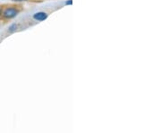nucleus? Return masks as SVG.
<instances>
[{
    "mask_svg": "<svg viewBox=\"0 0 161 133\" xmlns=\"http://www.w3.org/2000/svg\"><path fill=\"white\" fill-rule=\"evenodd\" d=\"M17 15V11L15 8H7L4 12V17L5 18H14Z\"/></svg>",
    "mask_w": 161,
    "mask_h": 133,
    "instance_id": "1",
    "label": "nucleus"
},
{
    "mask_svg": "<svg viewBox=\"0 0 161 133\" xmlns=\"http://www.w3.org/2000/svg\"><path fill=\"white\" fill-rule=\"evenodd\" d=\"M1 14H2V11H1V9H0V15H1Z\"/></svg>",
    "mask_w": 161,
    "mask_h": 133,
    "instance_id": "6",
    "label": "nucleus"
},
{
    "mask_svg": "<svg viewBox=\"0 0 161 133\" xmlns=\"http://www.w3.org/2000/svg\"><path fill=\"white\" fill-rule=\"evenodd\" d=\"M33 18L37 21H44L47 18V15L43 12H39V13H36L33 15Z\"/></svg>",
    "mask_w": 161,
    "mask_h": 133,
    "instance_id": "2",
    "label": "nucleus"
},
{
    "mask_svg": "<svg viewBox=\"0 0 161 133\" xmlns=\"http://www.w3.org/2000/svg\"><path fill=\"white\" fill-rule=\"evenodd\" d=\"M16 28H17V25H16V24H13V25H12V26H10V28H9V31L13 32V31H15V30H16Z\"/></svg>",
    "mask_w": 161,
    "mask_h": 133,
    "instance_id": "3",
    "label": "nucleus"
},
{
    "mask_svg": "<svg viewBox=\"0 0 161 133\" xmlns=\"http://www.w3.org/2000/svg\"><path fill=\"white\" fill-rule=\"evenodd\" d=\"M72 0H69L68 2H66V5H72Z\"/></svg>",
    "mask_w": 161,
    "mask_h": 133,
    "instance_id": "4",
    "label": "nucleus"
},
{
    "mask_svg": "<svg viewBox=\"0 0 161 133\" xmlns=\"http://www.w3.org/2000/svg\"><path fill=\"white\" fill-rule=\"evenodd\" d=\"M13 1H26V0H13Z\"/></svg>",
    "mask_w": 161,
    "mask_h": 133,
    "instance_id": "5",
    "label": "nucleus"
}]
</instances>
